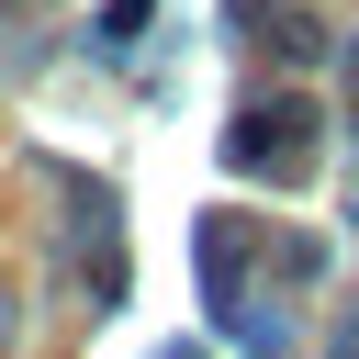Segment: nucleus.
I'll use <instances>...</instances> for the list:
<instances>
[{
  "instance_id": "1",
  "label": "nucleus",
  "mask_w": 359,
  "mask_h": 359,
  "mask_svg": "<svg viewBox=\"0 0 359 359\" xmlns=\"http://www.w3.org/2000/svg\"><path fill=\"white\" fill-rule=\"evenodd\" d=\"M303 123H314L303 101H258V112L224 135V168H247V180H292V168L314 157V135H303Z\"/></svg>"
},
{
  "instance_id": "2",
  "label": "nucleus",
  "mask_w": 359,
  "mask_h": 359,
  "mask_svg": "<svg viewBox=\"0 0 359 359\" xmlns=\"http://www.w3.org/2000/svg\"><path fill=\"white\" fill-rule=\"evenodd\" d=\"M146 22H157V0H112V11H101V45H112V56H123V45H135V34H146Z\"/></svg>"
},
{
  "instance_id": "3",
  "label": "nucleus",
  "mask_w": 359,
  "mask_h": 359,
  "mask_svg": "<svg viewBox=\"0 0 359 359\" xmlns=\"http://www.w3.org/2000/svg\"><path fill=\"white\" fill-rule=\"evenodd\" d=\"M348 123H359V45H348Z\"/></svg>"
},
{
  "instance_id": "4",
  "label": "nucleus",
  "mask_w": 359,
  "mask_h": 359,
  "mask_svg": "<svg viewBox=\"0 0 359 359\" xmlns=\"http://www.w3.org/2000/svg\"><path fill=\"white\" fill-rule=\"evenodd\" d=\"M337 337H348V348H359V314H348V325H337Z\"/></svg>"
}]
</instances>
